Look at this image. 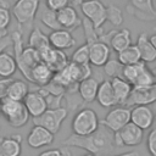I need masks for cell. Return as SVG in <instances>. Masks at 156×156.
I'll return each instance as SVG.
<instances>
[{"mask_svg":"<svg viewBox=\"0 0 156 156\" xmlns=\"http://www.w3.org/2000/svg\"><path fill=\"white\" fill-rule=\"evenodd\" d=\"M62 145L65 147L73 146L83 149L87 151V154H91L94 156H113L116 150L115 133L101 123L94 133L87 136H78L72 134L62 141Z\"/></svg>","mask_w":156,"mask_h":156,"instance_id":"cell-1","label":"cell"},{"mask_svg":"<svg viewBox=\"0 0 156 156\" xmlns=\"http://www.w3.org/2000/svg\"><path fill=\"white\" fill-rule=\"evenodd\" d=\"M10 37H11V41L13 44V51H15L13 58L16 61V66L21 71V73L24 76V78L32 83L30 71L37 63H39L41 61L39 52L29 46H27V48L23 46L22 33L20 30L12 32Z\"/></svg>","mask_w":156,"mask_h":156,"instance_id":"cell-2","label":"cell"},{"mask_svg":"<svg viewBox=\"0 0 156 156\" xmlns=\"http://www.w3.org/2000/svg\"><path fill=\"white\" fill-rule=\"evenodd\" d=\"M100 126L98 113L93 108L79 110L72 119V132L78 136H87L94 133Z\"/></svg>","mask_w":156,"mask_h":156,"instance_id":"cell-3","label":"cell"},{"mask_svg":"<svg viewBox=\"0 0 156 156\" xmlns=\"http://www.w3.org/2000/svg\"><path fill=\"white\" fill-rule=\"evenodd\" d=\"M67 113L68 110L62 106L58 108H48L40 116L32 118V121L34 126H40L55 135L60 130L62 122L67 117Z\"/></svg>","mask_w":156,"mask_h":156,"instance_id":"cell-4","label":"cell"},{"mask_svg":"<svg viewBox=\"0 0 156 156\" xmlns=\"http://www.w3.org/2000/svg\"><path fill=\"white\" fill-rule=\"evenodd\" d=\"M84 17L91 22L94 28L99 32L106 22V6L100 0H87L79 5Z\"/></svg>","mask_w":156,"mask_h":156,"instance_id":"cell-5","label":"cell"},{"mask_svg":"<svg viewBox=\"0 0 156 156\" xmlns=\"http://www.w3.org/2000/svg\"><path fill=\"white\" fill-rule=\"evenodd\" d=\"M41 0H17L12 6V16L18 24L32 22L39 10Z\"/></svg>","mask_w":156,"mask_h":156,"instance_id":"cell-6","label":"cell"},{"mask_svg":"<svg viewBox=\"0 0 156 156\" xmlns=\"http://www.w3.org/2000/svg\"><path fill=\"white\" fill-rule=\"evenodd\" d=\"M144 130L129 122L121 130L115 133V145L116 147L123 146H136L143 141Z\"/></svg>","mask_w":156,"mask_h":156,"instance_id":"cell-7","label":"cell"},{"mask_svg":"<svg viewBox=\"0 0 156 156\" xmlns=\"http://www.w3.org/2000/svg\"><path fill=\"white\" fill-rule=\"evenodd\" d=\"M129 122H130V110L126 106H118L111 108L100 123L107 127L111 132L117 133Z\"/></svg>","mask_w":156,"mask_h":156,"instance_id":"cell-8","label":"cell"},{"mask_svg":"<svg viewBox=\"0 0 156 156\" xmlns=\"http://www.w3.org/2000/svg\"><path fill=\"white\" fill-rule=\"evenodd\" d=\"M38 52H39L41 62L46 63L54 73L65 68L67 66V63L69 62L67 58V55L62 50H56V49H52L51 46L45 48Z\"/></svg>","mask_w":156,"mask_h":156,"instance_id":"cell-9","label":"cell"},{"mask_svg":"<svg viewBox=\"0 0 156 156\" xmlns=\"http://www.w3.org/2000/svg\"><path fill=\"white\" fill-rule=\"evenodd\" d=\"M156 101V83H154L150 87L136 89L133 88L130 91V95L126 102V107H133V106H149L150 104Z\"/></svg>","mask_w":156,"mask_h":156,"instance_id":"cell-10","label":"cell"},{"mask_svg":"<svg viewBox=\"0 0 156 156\" xmlns=\"http://www.w3.org/2000/svg\"><path fill=\"white\" fill-rule=\"evenodd\" d=\"M127 10L130 15L141 21H152L156 18V10L152 0H129Z\"/></svg>","mask_w":156,"mask_h":156,"instance_id":"cell-11","label":"cell"},{"mask_svg":"<svg viewBox=\"0 0 156 156\" xmlns=\"http://www.w3.org/2000/svg\"><path fill=\"white\" fill-rule=\"evenodd\" d=\"M154 121H155V115L149 106L139 105V106H133V108L130 110V122L143 130L151 128Z\"/></svg>","mask_w":156,"mask_h":156,"instance_id":"cell-12","label":"cell"},{"mask_svg":"<svg viewBox=\"0 0 156 156\" xmlns=\"http://www.w3.org/2000/svg\"><path fill=\"white\" fill-rule=\"evenodd\" d=\"M54 134L48 129L40 126H33L27 135V144L32 149H40L43 146H48L54 141Z\"/></svg>","mask_w":156,"mask_h":156,"instance_id":"cell-13","label":"cell"},{"mask_svg":"<svg viewBox=\"0 0 156 156\" xmlns=\"http://www.w3.org/2000/svg\"><path fill=\"white\" fill-rule=\"evenodd\" d=\"M22 102H23L26 110L28 111V113L32 118L40 116L44 111L48 110L46 101H45L44 96L38 90L37 91H29Z\"/></svg>","mask_w":156,"mask_h":156,"instance_id":"cell-14","label":"cell"},{"mask_svg":"<svg viewBox=\"0 0 156 156\" xmlns=\"http://www.w3.org/2000/svg\"><path fill=\"white\" fill-rule=\"evenodd\" d=\"M110 57V46L104 41H95L89 45V63L96 67H102Z\"/></svg>","mask_w":156,"mask_h":156,"instance_id":"cell-15","label":"cell"},{"mask_svg":"<svg viewBox=\"0 0 156 156\" xmlns=\"http://www.w3.org/2000/svg\"><path fill=\"white\" fill-rule=\"evenodd\" d=\"M56 16H57V21H58L60 27L62 29L68 30V32L73 30L74 28H77L80 24V20H79V16L77 13V10L71 5L57 11Z\"/></svg>","mask_w":156,"mask_h":156,"instance_id":"cell-16","label":"cell"},{"mask_svg":"<svg viewBox=\"0 0 156 156\" xmlns=\"http://www.w3.org/2000/svg\"><path fill=\"white\" fill-rule=\"evenodd\" d=\"M49 44L52 49L56 50H66L69 49L72 46H74L76 40L72 37L71 32L66 30V29H58V30H52L49 35Z\"/></svg>","mask_w":156,"mask_h":156,"instance_id":"cell-17","label":"cell"},{"mask_svg":"<svg viewBox=\"0 0 156 156\" xmlns=\"http://www.w3.org/2000/svg\"><path fill=\"white\" fill-rule=\"evenodd\" d=\"M22 136L13 134L9 136H0V154L1 156H21Z\"/></svg>","mask_w":156,"mask_h":156,"instance_id":"cell-18","label":"cell"},{"mask_svg":"<svg viewBox=\"0 0 156 156\" xmlns=\"http://www.w3.org/2000/svg\"><path fill=\"white\" fill-rule=\"evenodd\" d=\"M110 82H111L112 90H113V94H115L116 105L124 106L129 95H130V91H132L133 87L127 80H124L122 77H115Z\"/></svg>","mask_w":156,"mask_h":156,"instance_id":"cell-19","label":"cell"},{"mask_svg":"<svg viewBox=\"0 0 156 156\" xmlns=\"http://www.w3.org/2000/svg\"><path fill=\"white\" fill-rule=\"evenodd\" d=\"M135 46L138 48V51L140 55V61L149 63V62H154L156 60V50H155L154 45L151 44L147 33L139 34Z\"/></svg>","mask_w":156,"mask_h":156,"instance_id":"cell-20","label":"cell"},{"mask_svg":"<svg viewBox=\"0 0 156 156\" xmlns=\"http://www.w3.org/2000/svg\"><path fill=\"white\" fill-rule=\"evenodd\" d=\"M98 88H99V82L95 78L89 77L78 83L77 91L79 93V96L84 102H93L96 99Z\"/></svg>","mask_w":156,"mask_h":156,"instance_id":"cell-21","label":"cell"},{"mask_svg":"<svg viewBox=\"0 0 156 156\" xmlns=\"http://www.w3.org/2000/svg\"><path fill=\"white\" fill-rule=\"evenodd\" d=\"M100 106L102 107H113L116 106V99L115 94L112 90V85L110 80H102L99 83L98 93H96V99H95Z\"/></svg>","mask_w":156,"mask_h":156,"instance_id":"cell-22","label":"cell"},{"mask_svg":"<svg viewBox=\"0 0 156 156\" xmlns=\"http://www.w3.org/2000/svg\"><path fill=\"white\" fill-rule=\"evenodd\" d=\"M52 76H54V72L49 68V66L46 63H44L41 61L39 63H37L30 71L32 83H34L39 87H44L49 82H51Z\"/></svg>","mask_w":156,"mask_h":156,"instance_id":"cell-23","label":"cell"},{"mask_svg":"<svg viewBox=\"0 0 156 156\" xmlns=\"http://www.w3.org/2000/svg\"><path fill=\"white\" fill-rule=\"evenodd\" d=\"M29 93L28 90V84L24 80L21 79H12L11 83L9 84L7 88V93H6V98L15 100V101H20L22 102L23 99L26 98V95Z\"/></svg>","mask_w":156,"mask_h":156,"instance_id":"cell-24","label":"cell"},{"mask_svg":"<svg viewBox=\"0 0 156 156\" xmlns=\"http://www.w3.org/2000/svg\"><path fill=\"white\" fill-rule=\"evenodd\" d=\"M117 54L121 52L122 50L127 49L128 46L132 45V35H130V32L129 29H121V30H116L115 34L112 35L111 40H110V44H108Z\"/></svg>","mask_w":156,"mask_h":156,"instance_id":"cell-25","label":"cell"},{"mask_svg":"<svg viewBox=\"0 0 156 156\" xmlns=\"http://www.w3.org/2000/svg\"><path fill=\"white\" fill-rule=\"evenodd\" d=\"M28 46L34 49V50H37V51H40V50L50 46L49 38H48L46 34H44L41 32L40 28L34 27L33 30L29 34V38H28Z\"/></svg>","mask_w":156,"mask_h":156,"instance_id":"cell-26","label":"cell"},{"mask_svg":"<svg viewBox=\"0 0 156 156\" xmlns=\"http://www.w3.org/2000/svg\"><path fill=\"white\" fill-rule=\"evenodd\" d=\"M16 71L17 66L13 56L2 51L0 54V78H11Z\"/></svg>","mask_w":156,"mask_h":156,"instance_id":"cell-27","label":"cell"},{"mask_svg":"<svg viewBox=\"0 0 156 156\" xmlns=\"http://www.w3.org/2000/svg\"><path fill=\"white\" fill-rule=\"evenodd\" d=\"M117 60L122 66H128V65H133V63L139 62L140 55H139L138 48L135 45L128 46L127 49H124L117 54Z\"/></svg>","mask_w":156,"mask_h":156,"instance_id":"cell-28","label":"cell"},{"mask_svg":"<svg viewBox=\"0 0 156 156\" xmlns=\"http://www.w3.org/2000/svg\"><path fill=\"white\" fill-rule=\"evenodd\" d=\"M146 63L143 62V61H139L136 63H133V65H128V66H123V69H122V78L124 80H127L130 85L134 83V80L136 79V77L146 68Z\"/></svg>","mask_w":156,"mask_h":156,"instance_id":"cell-29","label":"cell"},{"mask_svg":"<svg viewBox=\"0 0 156 156\" xmlns=\"http://www.w3.org/2000/svg\"><path fill=\"white\" fill-rule=\"evenodd\" d=\"M23 107V102L11 100L9 98H5L0 102V115H2L6 119L11 118L16 113H18Z\"/></svg>","mask_w":156,"mask_h":156,"instance_id":"cell-30","label":"cell"},{"mask_svg":"<svg viewBox=\"0 0 156 156\" xmlns=\"http://www.w3.org/2000/svg\"><path fill=\"white\" fill-rule=\"evenodd\" d=\"M40 21L50 29L52 30H58V29H62L58 24V21H57V16H56V12L52 11V10H49L46 6L45 9L41 10L40 12Z\"/></svg>","mask_w":156,"mask_h":156,"instance_id":"cell-31","label":"cell"},{"mask_svg":"<svg viewBox=\"0 0 156 156\" xmlns=\"http://www.w3.org/2000/svg\"><path fill=\"white\" fill-rule=\"evenodd\" d=\"M155 83V78L152 76V72L151 69H149V67H146L138 77L136 79L134 80V83L132 84L133 88H136V89H141V88H146V87H150Z\"/></svg>","mask_w":156,"mask_h":156,"instance_id":"cell-32","label":"cell"},{"mask_svg":"<svg viewBox=\"0 0 156 156\" xmlns=\"http://www.w3.org/2000/svg\"><path fill=\"white\" fill-rule=\"evenodd\" d=\"M106 21H108L112 26L118 27L123 23V13L122 10L115 5H108L106 7Z\"/></svg>","mask_w":156,"mask_h":156,"instance_id":"cell-33","label":"cell"},{"mask_svg":"<svg viewBox=\"0 0 156 156\" xmlns=\"http://www.w3.org/2000/svg\"><path fill=\"white\" fill-rule=\"evenodd\" d=\"M71 62L77 63V65H88L89 63V45L83 44L76 51L72 54Z\"/></svg>","mask_w":156,"mask_h":156,"instance_id":"cell-34","label":"cell"},{"mask_svg":"<svg viewBox=\"0 0 156 156\" xmlns=\"http://www.w3.org/2000/svg\"><path fill=\"white\" fill-rule=\"evenodd\" d=\"M29 113H28V111L26 110V107H24V105H23V107H22V110L18 112V113H16L15 116H12L11 118H9V119H6L7 121V123L11 126V127H13V128H21V127H23L24 124H27V122L29 121Z\"/></svg>","mask_w":156,"mask_h":156,"instance_id":"cell-35","label":"cell"},{"mask_svg":"<svg viewBox=\"0 0 156 156\" xmlns=\"http://www.w3.org/2000/svg\"><path fill=\"white\" fill-rule=\"evenodd\" d=\"M82 26L84 28V34H85V40H87L85 44L90 45V44H93V43H95V41L99 40V33L94 28V26L91 24V22L89 20H87L84 17L82 20Z\"/></svg>","mask_w":156,"mask_h":156,"instance_id":"cell-36","label":"cell"},{"mask_svg":"<svg viewBox=\"0 0 156 156\" xmlns=\"http://www.w3.org/2000/svg\"><path fill=\"white\" fill-rule=\"evenodd\" d=\"M104 71L105 73L111 77V78H115V77H122V69H123V66L118 62V60H108L104 66Z\"/></svg>","mask_w":156,"mask_h":156,"instance_id":"cell-37","label":"cell"},{"mask_svg":"<svg viewBox=\"0 0 156 156\" xmlns=\"http://www.w3.org/2000/svg\"><path fill=\"white\" fill-rule=\"evenodd\" d=\"M11 22V13L5 5H0V30H6Z\"/></svg>","mask_w":156,"mask_h":156,"instance_id":"cell-38","label":"cell"},{"mask_svg":"<svg viewBox=\"0 0 156 156\" xmlns=\"http://www.w3.org/2000/svg\"><path fill=\"white\" fill-rule=\"evenodd\" d=\"M146 147L151 156H156V128L151 129L146 138Z\"/></svg>","mask_w":156,"mask_h":156,"instance_id":"cell-39","label":"cell"},{"mask_svg":"<svg viewBox=\"0 0 156 156\" xmlns=\"http://www.w3.org/2000/svg\"><path fill=\"white\" fill-rule=\"evenodd\" d=\"M38 156H72L71 151L68 147H62V149H49L43 152H40Z\"/></svg>","mask_w":156,"mask_h":156,"instance_id":"cell-40","label":"cell"},{"mask_svg":"<svg viewBox=\"0 0 156 156\" xmlns=\"http://www.w3.org/2000/svg\"><path fill=\"white\" fill-rule=\"evenodd\" d=\"M45 4H46V7L49 10H52V11L57 12L61 9L68 6L69 0H45Z\"/></svg>","mask_w":156,"mask_h":156,"instance_id":"cell-41","label":"cell"},{"mask_svg":"<svg viewBox=\"0 0 156 156\" xmlns=\"http://www.w3.org/2000/svg\"><path fill=\"white\" fill-rule=\"evenodd\" d=\"M12 78H0V102L1 100H4L6 98V93H7V88L9 84L11 83Z\"/></svg>","mask_w":156,"mask_h":156,"instance_id":"cell-42","label":"cell"},{"mask_svg":"<svg viewBox=\"0 0 156 156\" xmlns=\"http://www.w3.org/2000/svg\"><path fill=\"white\" fill-rule=\"evenodd\" d=\"M11 37L10 35H6V37H4V38H1L0 39V54L2 52V51H5V49L7 48V46H10L11 45Z\"/></svg>","mask_w":156,"mask_h":156,"instance_id":"cell-43","label":"cell"},{"mask_svg":"<svg viewBox=\"0 0 156 156\" xmlns=\"http://www.w3.org/2000/svg\"><path fill=\"white\" fill-rule=\"evenodd\" d=\"M113 156H140V154L138 151H128V152H123V154L113 155Z\"/></svg>","mask_w":156,"mask_h":156,"instance_id":"cell-44","label":"cell"},{"mask_svg":"<svg viewBox=\"0 0 156 156\" xmlns=\"http://www.w3.org/2000/svg\"><path fill=\"white\" fill-rule=\"evenodd\" d=\"M150 38V41H151V44L154 45V48H155V50H156V34H154V35H151V37H149Z\"/></svg>","mask_w":156,"mask_h":156,"instance_id":"cell-45","label":"cell"},{"mask_svg":"<svg viewBox=\"0 0 156 156\" xmlns=\"http://www.w3.org/2000/svg\"><path fill=\"white\" fill-rule=\"evenodd\" d=\"M83 1H87V0H74V5H78V6H79Z\"/></svg>","mask_w":156,"mask_h":156,"instance_id":"cell-46","label":"cell"},{"mask_svg":"<svg viewBox=\"0 0 156 156\" xmlns=\"http://www.w3.org/2000/svg\"><path fill=\"white\" fill-rule=\"evenodd\" d=\"M151 72H152V76H154V78H155V83H156V67H155V68H152V69H151Z\"/></svg>","mask_w":156,"mask_h":156,"instance_id":"cell-47","label":"cell"},{"mask_svg":"<svg viewBox=\"0 0 156 156\" xmlns=\"http://www.w3.org/2000/svg\"><path fill=\"white\" fill-rule=\"evenodd\" d=\"M83 156H94V155H91V154H85V155H83Z\"/></svg>","mask_w":156,"mask_h":156,"instance_id":"cell-48","label":"cell"},{"mask_svg":"<svg viewBox=\"0 0 156 156\" xmlns=\"http://www.w3.org/2000/svg\"><path fill=\"white\" fill-rule=\"evenodd\" d=\"M155 119H156V116H155Z\"/></svg>","mask_w":156,"mask_h":156,"instance_id":"cell-49","label":"cell"},{"mask_svg":"<svg viewBox=\"0 0 156 156\" xmlns=\"http://www.w3.org/2000/svg\"><path fill=\"white\" fill-rule=\"evenodd\" d=\"M0 156H1V154H0Z\"/></svg>","mask_w":156,"mask_h":156,"instance_id":"cell-50","label":"cell"}]
</instances>
